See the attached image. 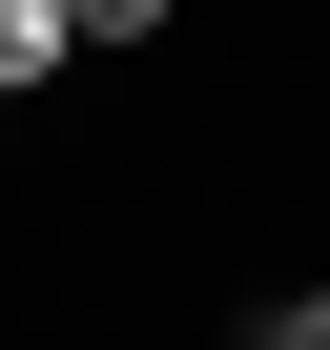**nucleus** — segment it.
Listing matches in <instances>:
<instances>
[{
    "label": "nucleus",
    "instance_id": "obj_1",
    "mask_svg": "<svg viewBox=\"0 0 330 350\" xmlns=\"http://www.w3.org/2000/svg\"><path fill=\"white\" fill-rule=\"evenodd\" d=\"M62 62H83V0H0V83H21V103H42Z\"/></svg>",
    "mask_w": 330,
    "mask_h": 350
},
{
    "label": "nucleus",
    "instance_id": "obj_2",
    "mask_svg": "<svg viewBox=\"0 0 330 350\" xmlns=\"http://www.w3.org/2000/svg\"><path fill=\"white\" fill-rule=\"evenodd\" d=\"M165 21H186V0H83V42H165Z\"/></svg>",
    "mask_w": 330,
    "mask_h": 350
}]
</instances>
